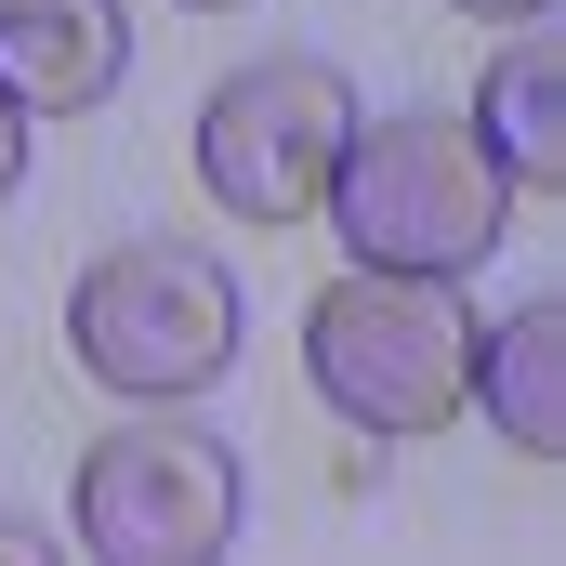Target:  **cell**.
Masks as SVG:
<instances>
[{"mask_svg": "<svg viewBox=\"0 0 566 566\" xmlns=\"http://www.w3.org/2000/svg\"><path fill=\"white\" fill-rule=\"evenodd\" d=\"M343 211V251L382 264V277H474L514 224V171L474 145V119L409 106V119H356L329 158V198Z\"/></svg>", "mask_w": 566, "mask_h": 566, "instance_id": "cell-1", "label": "cell"}, {"mask_svg": "<svg viewBox=\"0 0 566 566\" xmlns=\"http://www.w3.org/2000/svg\"><path fill=\"white\" fill-rule=\"evenodd\" d=\"M303 369L356 434H448V409H474V303H461V277L356 264L316 290Z\"/></svg>", "mask_w": 566, "mask_h": 566, "instance_id": "cell-2", "label": "cell"}, {"mask_svg": "<svg viewBox=\"0 0 566 566\" xmlns=\"http://www.w3.org/2000/svg\"><path fill=\"white\" fill-rule=\"evenodd\" d=\"M66 356L133 409H185L238 369V277L198 238H119L66 290Z\"/></svg>", "mask_w": 566, "mask_h": 566, "instance_id": "cell-3", "label": "cell"}, {"mask_svg": "<svg viewBox=\"0 0 566 566\" xmlns=\"http://www.w3.org/2000/svg\"><path fill=\"white\" fill-rule=\"evenodd\" d=\"M238 501H251V474H238V434L185 422V409H158V422H119L106 448H80V541L119 566H198L238 541Z\"/></svg>", "mask_w": 566, "mask_h": 566, "instance_id": "cell-4", "label": "cell"}, {"mask_svg": "<svg viewBox=\"0 0 566 566\" xmlns=\"http://www.w3.org/2000/svg\"><path fill=\"white\" fill-rule=\"evenodd\" d=\"M356 133V93L329 53H264L238 66L211 106H198V185L238 211V224H303L329 198V158Z\"/></svg>", "mask_w": 566, "mask_h": 566, "instance_id": "cell-5", "label": "cell"}, {"mask_svg": "<svg viewBox=\"0 0 566 566\" xmlns=\"http://www.w3.org/2000/svg\"><path fill=\"white\" fill-rule=\"evenodd\" d=\"M119 53H133V27H119L106 0H0V93H13L27 119L106 106V93H119Z\"/></svg>", "mask_w": 566, "mask_h": 566, "instance_id": "cell-6", "label": "cell"}, {"mask_svg": "<svg viewBox=\"0 0 566 566\" xmlns=\"http://www.w3.org/2000/svg\"><path fill=\"white\" fill-rule=\"evenodd\" d=\"M474 145H488L514 185H566V40L541 13L488 53V80H474Z\"/></svg>", "mask_w": 566, "mask_h": 566, "instance_id": "cell-7", "label": "cell"}, {"mask_svg": "<svg viewBox=\"0 0 566 566\" xmlns=\"http://www.w3.org/2000/svg\"><path fill=\"white\" fill-rule=\"evenodd\" d=\"M474 409L514 434L527 461L566 448V316L554 303H514L501 329H474Z\"/></svg>", "mask_w": 566, "mask_h": 566, "instance_id": "cell-8", "label": "cell"}, {"mask_svg": "<svg viewBox=\"0 0 566 566\" xmlns=\"http://www.w3.org/2000/svg\"><path fill=\"white\" fill-rule=\"evenodd\" d=\"M13 185H27V106L0 93V198H13Z\"/></svg>", "mask_w": 566, "mask_h": 566, "instance_id": "cell-9", "label": "cell"}, {"mask_svg": "<svg viewBox=\"0 0 566 566\" xmlns=\"http://www.w3.org/2000/svg\"><path fill=\"white\" fill-rule=\"evenodd\" d=\"M448 13H474V27H527V13H554V0H448Z\"/></svg>", "mask_w": 566, "mask_h": 566, "instance_id": "cell-10", "label": "cell"}, {"mask_svg": "<svg viewBox=\"0 0 566 566\" xmlns=\"http://www.w3.org/2000/svg\"><path fill=\"white\" fill-rule=\"evenodd\" d=\"M0 554H40V527H0Z\"/></svg>", "mask_w": 566, "mask_h": 566, "instance_id": "cell-11", "label": "cell"}, {"mask_svg": "<svg viewBox=\"0 0 566 566\" xmlns=\"http://www.w3.org/2000/svg\"><path fill=\"white\" fill-rule=\"evenodd\" d=\"M185 13H238V0H185Z\"/></svg>", "mask_w": 566, "mask_h": 566, "instance_id": "cell-12", "label": "cell"}]
</instances>
